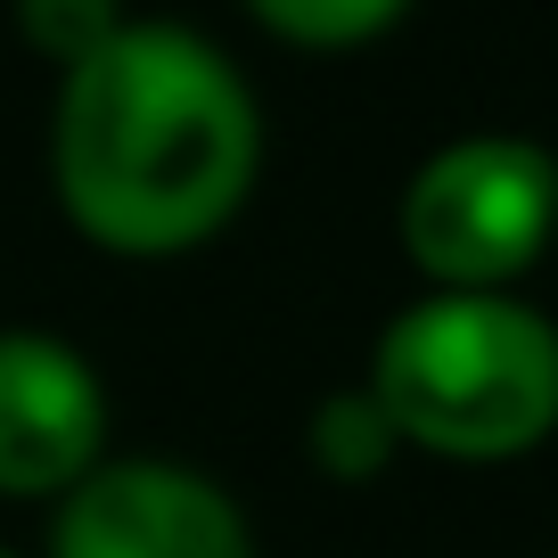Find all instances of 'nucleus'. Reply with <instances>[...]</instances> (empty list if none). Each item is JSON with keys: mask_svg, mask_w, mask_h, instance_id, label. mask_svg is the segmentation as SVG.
<instances>
[{"mask_svg": "<svg viewBox=\"0 0 558 558\" xmlns=\"http://www.w3.org/2000/svg\"><path fill=\"white\" fill-rule=\"evenodd\" d=\"M9 17H17L25 50L50 58V66L66 74V66H83V58L132 17V9H123V0H9Z\"/></svg>", "mask_w": 558, "mask_h": 558, "instance_id": "8", "label": "nucleus"}, {"mask_svg": "<svg viewBox=\"0 0 558 558\" xmlns=\"http://www.w3.org/2000/svg\"><path fill=\"white\" fill-rule=\"evenodd\" d=\"M362 386L402 452L501 469L558 436V320L518 288H427L378 329Z\"/></svg>", "mask_w": 558, "mask_h": 558, "instance_id": "2", "label": "nucleus"}, {"mask_svg": "<svg viewBox=\"0 0 558 558\" xmlns=\"http://www.w3.org/2000/svg\"><path fill=\"white\" fill-rule=\"evenodd\" d=\"M418 0H246V17L288 50H369Z\"/></svg>", "mask_w": 558, "mask_h": 558, "instance_id": "7", "label": "nucleus"}, {"mask_svg": "<svg viewBox=\"0 0 558 558\" xmlns=\"http://www.w3.org/2000/svg\"><path fill=\"white\" fill-rule=\"evenodd\" d=\"M0 558H17V550H0Z\"/></svg>", "mask_w": 558, "mask_h": 558, "instance_id": "9", "label": "nucleus"}, {"mask_svg": "<svg viewBox=\"0 0 558 558\" xmlns=\"http://www.w3.org/2000/svg\"><path fill=\"white\" fill-rule=\"evenodd\" d=\"M395 230L427 288H518L558 239V157L525 132H460L402 181Z\"/></svg>", "mask_w": 558, "mask_h": 558, "instance_id": "3", "label": "nucleus"}, {"mask_svg": "<svg viewBox=\"0 0 558 558\" xmlns=\"http://www.w3.org/2000/svg\"><path fill=\"white\" fill-rule=\"evenodd\" d=\"M550 246H558V239H550Z\"/></svg>", "mask_w": 558, "mask_h": 558, "instance_id": "10", "label": "nucleus"}, {"mask_svg": "<svg viewBox=\"0 0 558 558\" xmlns=\"http://www.w3.org/2000/svg\"><path fill=\"white\" fill-rule=\"evenodd\" d=\"M107 378L58 329H0V501H58L107 460Z\"/></svg>", "mask_w": 558, "mask_h": 558, "instance_id": "5", "label": "nucleus"}, {"mask_svg": "<svg viewBox=\"0 0 558 558\" xmlns=\"http://www.w3.org/2000/svg\"><path fill=\"white\" fill-rule=\"evenodd\" d=\"M50 509V558H255L239 493L190 460H99Z\"/></svg>", "mask_w": 558, "mask_h": 558, "instance_id": "4", "label": "nucleus"}, {"mask_svg": "<svg viewBox=\"0 0 558 558\" xmlns=\"http://www.w3.org/2000/svg\"><path fill=\"white\" fill-rule=\"evenodd\" d=\"M304 452H313V469L329 476V485H378L402 460V436H395V418L378 411L369 386H337V395H320V411L304 418Z\"/></svg>", "mask_w": 558, "mask_h": 558, "instance_id": "6", "label": "nucleus"}, {"mask_svg": "<svg viewBox=\"0 0 558 558\" xmlns=\"http://www.w3.org/2000/svg\"><path fill=\"white\" fill-rule=\"evenodd\" d=\"M263 181V107L222 41L181 17H123L58 74L50 190L99 255L173 263L222 239Z\"/></svg>", "mask_w": 558, "mask_h": 558, "instance_id": "1", "label": "nucleus"}]
</instances>
